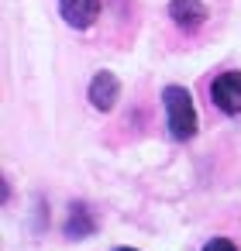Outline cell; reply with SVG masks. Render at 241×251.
I'll list each match as a JSON object with an SVG mask.
<instances>
[{"mask_svg": "<svg viewBox=\"0 0 241 251\" xmlns=\"http://www.w3.org/2000/svg\"><path fill=\"white\" fill-rule=\"evenodd\" d=\"M162 100H165V114H169V134H172L176 141L193 138V134H196V107H193L189 90H183V86H165Z\"/></svg>", "mask_w": 241, "mask_h": 251, "instance_id": "1", "label": "cell"}, {"mask_svg": "<svg viewBox=\"0 0 241 251\" xmlns=\"http://www.w3.org/2000/svg\"><path fill=\"white\" fill-rule=\"evenodd\" d=\"M210 97H214V103H217L224 114H241V73H238V69L220 73V76L210 83Z\"/></svg>", "mask_w": 241, "mask_h": 251, "instance_id": "2", "label": "cell"}, {"mask_svg": "<svg viewBox=\"0 0 241 251\" xmlns=\"http://www.w3.org/2000/svg\"><path fill=\"white\" fill-rule=\"evenodd\" d=\"M59 11H62L66 25L83 31L100 18V0H59Z\"/></svg>", "mask_w": 241, "mask_h": 251, "instance_id": "3", "label": "cell"}, {"mask_svg": "<svg viewBox=\"0 0 241 251\" xmlns=\"http://www.w3.org/2000/svg\"><path fill=\"white\" fill-rule=\"evenodd\" d=\"M169 18L179 28H186V31H196L207 21V7H203V0H172V4H169Z\"/></svg>", "mask_w": 241, "mask_h": 251, "instance_id": "4", "label": "cell"}, {"mask_svg": "<svg viewBox=\"0 0 241 251\" xmlns=\"http://www.w3.org/2000/svg\"><path fill=\"white\" fill-rule=\"evenodd\" d=\"M117 93H121V83L114 73H97L93 83H90V103L97 110H110L117 103Z\"/></svg>", "mask_w": 241, "mask_h": 251, "instance_id": "5", "label": "cell"}, {"mask_svg": "<svg viewBox=\"0 0 241 251\" xmlns=\"http://www.w3.org/2000/svg\"><path fill=\"white\" fill-rule=\"evenodd\" d=\"M66 234H69V237H76V241L93 237V234H97V217H93V210H90V206H83V203H76V206L69 210Z\"/></svg>", "mask_w": 241, "mask_h": 251, "instance_id": "6", "label": "cell"}, {"mask_svg": "<svg viewBox=\"0 0 241 251\" xmlns=\"http://www.w3.org/2000/svg\"><path fill=\"white\" fill-rule=\"evenodd\" d=\"M203 251H238V248H234L227 237H214V241H207V244H203Z\"/></svg>", "mask_w": 241, "mask_h": 251, "instance_id": "7", "label": "cell"}, {"mask_svg": "<svg viewBox=\"0 0 241 251\" xmlns=\"http://www.w3.org/2000/svg\"><path fill=\"white\" fill-rule=\"evenodd\" d=\"M117 251H134V248H117Z\"/></svg>", "mask_w": 241, "mask_h": 251, "instance_id": "8", "label": "cell"}]
</instances>
